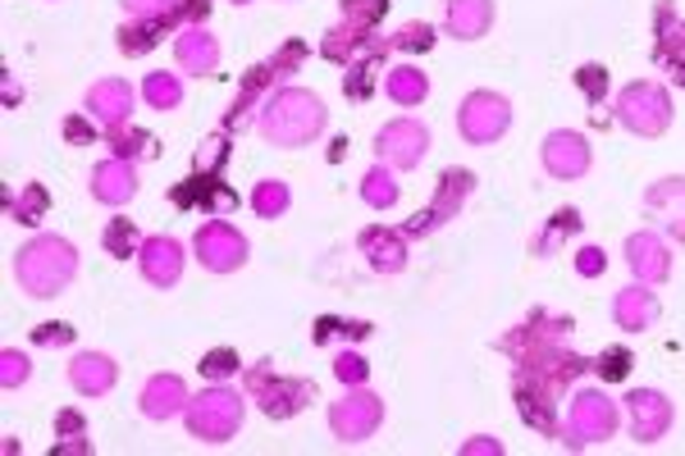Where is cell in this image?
<instances>
[{
    "label": "cell",
    "instance_id": "6da1fadb",
    "mask_svg": "<svg viewBox=\"0 0 685 456\" xmlns=\"http://www.w3.org/2000/svg\"><path fill=\"white\" fill-rule=\"evenodd\" d=\"M325 124H329L325 100L306 87L270 92V100L261 105V119H256V128L270 147H312L325 132Z\"/></svg>",
    "mask_w": 685,
    "mask_h": 456
},
{
    "label": "cell",
    "instance_id": "7a4b0ae2",
    "mask_svg": "<svg viewBox=\"0 0 685 456\" xmlns=\"http://www.w3.org/2000/svg\"><path fill=\"white\" fill-rule=\"evenodd\" d=\"M78 274V247L68 237H55V233H42L32 237L28 247L14 256V278L23 284L28 297H60Z\"/></svg>",
    "mask_w": 685,
    "mask_h": 456
},
{
    "label": "cell",
    "instance_id": "3957f363",
    "mask_svg": "<svg viewBox=\"0 0 685 456\" xmlns=\"http://www.w3.org/2000/svg\"><path fill=\"white\" fill-rule=\"evenodd\" d=\"M183 415H188L192 438H201V443H229L238 434V425H243V397L220 383V389L197 393Z\"/></svg>",
    "mask_w": 685,
    "mask_h": 456
},
{
    "label": "cell",
    "instance_id": "277c9868",
    "mask_svg": "<svg viewBox=\"0 0 685 456\" xmlns=\"http://www.w3.org/2000/svg\"><path fill=\"white\" fill-rule=\"evenodd\" d=\"M512 128V100L498 92H471L457 105V132L471 147H489Z\"/></svg>",
    "mask_w": 685,
    "mask_h": 456
},
{
    "label": "cell",
    "instance_id": "5b68a950",
    "mask_svg": "<svg viewBox=\"0 0 685 456\" xmlns=\"http://www.w3.org/2000/svg\"><path fill=\"white\" fill-rule=\"evenodd\" d=\"M616 119L622 128H631L635 137H658L672 124V100L658 83H631L616 96Z\"/></svg>",
    "mask_w": 685,
    "mask_h": 456
},
{
    "label": "cell",
    "instance_id": "8992f818",
    "mask_svg": "<svg viewBox=\"0 0 685 456\" xmlns=\"http://www.w3.org/2000/svg\"><path fill=\"white\" fill-rule=\"evenodd\" d=\"M380 420H384V402L370 389H361V383H352V389L329 406V430L338 443H366L380 430Z\"/></svg>",
    "mask_w": 685,
    "mask_h": 456
},
{
    "label": "cell",
    "instance_id": "52a82bcc",
    "mask_svg": "<svg viewBox=\"0 0 685 456\" xmlns=\"http://www.w3.org/2000/svg\"><path fill=\"white\" fill-rule=\"evenodd\" d=\"M616 430V406L603 393H576L567 406V447H586V443H603Z\"/></svg>",
    "mask_w": 685,
    "mask_h": 456
},
{
    "label": "cell",
    "instance_id": "ba28073f",
    "mask_svg": "<svg viewBox=\"0 0 685 456\" xmlns=\"http://www.w3.org/2000/svg\"><path fill=\"white\" fill-rule=\"evenodd\" d=\"M192 252H197V261L211 269V274H229V269H238L247 256H252V247H247V237L238 233L233 224H220V220H211V224H201L197 229V237H192Z\"/></svg>",
    "mask_w": 685,
    "mask_h": 456
},
{
    "label": "cell",
    "instance_id": "9c48e42d",
    "mask_svg": "<svg viewBox=\"0 0 685 456\" xmlns=\"http://www.w3.org/2000/svg\"><path fill=\"white\" fill-rule=\"evenodd\" d=\"M425 147H430V128L417 119H393L380 128V137H375V156H380V165H389V169H417Z\"/></svg>",
    "mask_w": 685,
    "mask_h": 456
},
{
    "label": "cell",
    "instance_id": "30bf717a",
    "mask_svg": "<svg viewBox=\"0 0 685 456\" xmlns=\"http://www.w3.org/2000/svg\"><path fill=\"white\" fill-rule=\"evenodd\" d=\"M247 389H252V397L265 406V415H274V420L297 415V411L306 406V397H312V389H306V383H297V379H284V383H280L270 365H252Z\"/></svg>",
    "mask_w": 685,
    "mask_h": 456
},
{
    "label": "cell",
    "instance_id": "8fae6325",
    "mask_svg": "<svg viewBox=\"0 0 685 456\" xmlns=\"http://www.w3.org/2000/svg\"><path fill=\"white\" fill-rule=\"evenodd\" d=\"M137 269H143L147 284L156 288H175L179 278H183V247H179V237H147L143 247H137Z\"/></svg>",
    "mask_w": 685,
    "mask_h": 456
},
{
    "label": "cell",
    "instance_id": "7c38bea8",
    "mask_svg": "<svg viewBox=\"0 0 685 456\" xmlns=\"http://www.w3.org/2000/svg\"><path fill=\"white\" fill-rule=\"evenodd\" d=\"M544 169L554 173V179H580V173H590V142L571 128H558L544 137Z\"/></svg>",
    "mask_w": 685,
    "mask_h": 456
},
{
    "label": "cell",
    "instance_id": "4fadbf2b",
    "mask_svg": "<svg viewBox=\"0 0 685 456\" xmlns=\"http://www.w3.org/2000/svg\"><path fill=\"white\" fill-rule=\"evenodd\" d=\"M626 406H631V434H635V443H658L672 430V402L658 389H635L626 397Z\"/></svg>",
    "mask_w": 685,
    "mask_h": 456
},
{
    "label": "cell",
    "instance_id": "5bb4252c",
    "mask_svg": "<svg viewBox=\"0 0 685 456\" xmlns=\"http://www.w3.org/2000/svg\"><path fill=\"white\" fill-rule=\"evenodd\" d=\"M626 265L635 269V278L640 284H663V278L672 274V256H667V242L658 237V233H631L626 237Z\"/></svg>",
    "mask_w": 685,
    "mask_h": 456
},
{
    "label": "cell",
    "instance_id": "9a60e30c",
    "mask_svg": "<svg viewBox=\"0 0 685 456\" xmlns=\"http://www.w3.org/2000/svg\"><path fill=\"white\" fill-rule=\"evenodd\" d=\"M128 110H133V87L119 83V78H106L87 92V119H96L101 128H119L128 124Z\"/></svg>",
    "mask_w": 685,
    "mask_h": 456
},
{
    "label": "cell",
    "instance_id": "2e32d148",
    "mask_svg": "<svg viewBox=\"0 0 685 456\" xmlns=\"http://www.w3.org/2000/svg\"><path fill=\"white\" fill-rule=\"evenodd\" d=\"M119 379V365L106 352H78L74 365H68V383L83 393V397H106Z\"/></svg>",
    "mask_w": 685,
    "mask_h": 456
},
{
    "label": "cell",
    "instance_id": "e0dca14e",
    "mask_svg": "<svg viewBox=\"0 0 685 456\" xmlns=\"http://www.w3.org/2000/svg\"><path fill=\"white\" fill-rule=\"evenodd\" d=\"M143 415L147 420H169V415H179V411H188V383L179 379V374H156V379H147V389H143Z\"/></svg>",
    "mask_w": 685,
    "mask_h": 456
},
{
    "label": "cell",
    "instance_id": "ac0fdd59",
    "mask_svg": "<svg viewBox=\"0 0 685 456\" xmlns=\"http://www.w3.org/2000/svg\"><path fill=\"white\" fill-rule=\"evenodd\" d=\"M175 55H179V68H183V74L205 78V74H215V64H220V42H215L205 28H188L183 38L175 42Z\"/></svg>",
    "mask_w": 685,
    "mask_h": 456
},
{
    "label": "cell",
    "instance_id": "d6986e66",
    "mask_svg": "<svg viewBox=\"0 0 685 456\" xmlns=\"http://www.w3.org/2000/svg\"><path fill=\"white\" fill-rule=\"evenodd\" d=\"M612 320L622 325V329H649L658 320V297L649 293V284H631V288H622L616 293V301H612Z\"/></svg>",
    "mask_w": 685,
    "mask_h": 456
},
{
    "label": "cell",
    "instance_id": "ffe728a7",
    "mask_svg": "<svg viewBox=\"0 0 685 456\" xmlns=\"http://www.w3.org/2000/svg\"><path fill=\"white\" fill-rule=\"evenodd\" d=\"M137 192V173L128 169V160H106V165H96L92 169V197L96 201H106V205H124L128 197Z\"/></svg>",
    "mask_w": 685,
    "mask_h": 456
},
{
    "label": "cell",
    "instance_id": "44dd1931",
    "mask_svg": "<svg viewBox=\"0 0 685 456\" xmlns=\"http://www.w3.org/2000/svg\"><path fill=\"white\" fill-rule=\"evenodd\" d=\"M471 173H462V169H453V173H443V188H439V201L425 210V215H417V224H411V233H425V229H434V224H443L453 215V210L471 197Z\"/></svg>",
    "mask_w": 685,
    "mask_h": 456
},
{
    "label": "cell",
    "instance_id": "7402d4cb",
    "mask_svg": "<svg viewBox=\"0 0 685 456\" xmlns=\"http://www.w3.org/2000/svg\"><path fill=\"white\" fill-rule=\"evenodd\" d=\"M361 252L370 256V265L380 269V274H398V269L407 265V242H402V233H393V229H384V224H375V229L361 233Z\"/></svg>",
    "mask_w": 685,
    "mask_h": 456
},
{
    "label": "cell",
    "instance_id": "603a6c76",
    "mask_svg": "<svg viewBox=\"0 0 685 456\" xmlns=\"http://www.w3.org/2000/svg\"><path fill=\"white\" fill-rule=\"evenodd\" d=\"M494 23V0H449V32L462 42L485 38Z\"/></svg>",
    "mask_w": 685,
    "mask_h": 456
},
{
    "label": "cell",
    "instance_id": "cb8c5ba5",
    "mask_svg": "<svg viewBox=\"0 0 685 456\" xmlns=\"http://www.w3.org/2000/svg\"><path fill=\"white\" fill-rule=\"evenodd\" d=\"M644 205L654 210V215H663V224L676 237H685V179H663L658 188H649Z\"/></svg>",
    "mask_w": 685,
    "mask_h": 456
},
{
    "label": "cell",
    "instance_id": "d4e9b609",
    "mask_svg": "<svg viewBox=\"0 0 685 456\" xmlns=\"http://www.w3.org/2000/svg\"><path fill=\"white\" fill-rule=\"evenodd\" d=\"M384 92H389L398 105H421V100L430 96V78L421 74L417 64H398L393 74L384 78Z\"/></svg>",
    "mask_w": 685,
    "mask_h": 456
},
{
    "label": "cell",
    "instance_id": "484cf974",
    "mask_svg": "<svg viewBox=\"0 0 685 456\" xmlns=\"http://www.w3.org/2000/svg\"><path fill=\"white\" fill-rule=\"evenodd\" d=\"M361 197H366V205H375V210H389V205L398 201L393 169H389V165H375V169H366V179H361Z\"/></svg>",
    "mask_w": 685,
    "mask_h": 456
},
{
    "label": "cell",
    "instance_id": "4316f807",
    "mask_svg": "<svg viewBox=\"0 0 685 456\" xmlns=\"http://www.w3.org/2000/svg\"><path fill=\"white\" fill-rule=\"evenodd\" d=\"M288 183H280V179H265V183H256L252 188V210L261 220H280L284 210H288Z\"/></svg>",
    "mask_w": 685,
    "mask_h": 456
},
{
    "label": "cell",
    "instance_id": "83f0119b",
    "mask_svg": "<svg viewBox=\"0 0 685 456\" xmlns=\"http://www.w3.org/2000/svg\"><path fill=\"white\" fill-rule=\"evenodd\" d=\"M143 96H147L151 110H179V100H183V83H179L175 74H147Z\"/></svg>",
    "mask_w": 685,
    "mask_h": 456
},
{
    "label": "cell",
    "instance_id": "f1b7e54d",
    "mask_svg": "<svg viewBox=\"0 0 685 456\" xmlns=\"http://www.w3.org/2000/svg\"><path fill=\"white\" fill-rule=\"evenodd\" d=\"M101 247L110 256H137V224L133 220H110V229L101 233Z\"/></svg>",
    "mask_w": 685,
    "mask_h": 456
},
{
    "label": "cell",
    "instance_id": "f546056e",
    "mask_svg": "<svg viewBox=\"0 0 685 456\" xmlns=\"http://www.w3.org/2000/svg\"><path fill=\"white\" fill-rule=\"evenodd\" d=\"M124 10L143 23H175L179 19V0H124Z\"/></svg>",
    "mask_w": 685,
    "mask_h": 456
},
{
    "label": "cell",
    "instance_id": "4dcf8cb0",
    "mask_svg": "<svg viewBox=\"0 0 685 456\" xmlns=\"http://www.w3.org/2000/svg\"><path fill=\"white\" fill-rule=\"evenodd\" d=\"M238 365H243V361H238L233 347H215V352L201 357V374H205V379H229Z\"/></svg>",
    "mask_w": 685,
    "mask_h": 456
},
{
    "label": "cell",
    "instance_id": "1f68e13d",
    "mask_svg": "<svg viewBox=\"0 0 685 456\" xmlns=\"http://www.w3.org/2000/svg\"><path fill=\"white\" fill-rule=\"evenodd\" d=\"M23 379H28V357L19 347H6V352H0V383H6V389H19Z\"/></svg>",
    "mask_w": 685,
    "mask_h": 456
},
{
    "label": "cell",
    "instance_id": "d6a6232c",
    "mask_svg": "<svg viewBox=\"0 0 685 456\" xmlns=\"http://www.w3.org/2000/svg\"><path fill=\"white\" fill-rule=\"evenodd\" d=\"M393 46H402V51H425V46H434V28H430V23H407V28L393 32Z\"/></svg>",
    "mask_w": 685,
    "mask_h": 456
},
{
    "label": "cell",
    "instance_id": "836d02e7",
    "mask_svg": "<svg viewBox=\"0 0 685 456\" xmlns=\"http://www.w3.org/2000/svg\"><path fill=\"white\" fill-rule=\"evenodd\" d=\"M42 210H46V192H42L38 183H28V192L19 197V210H14V215H19L23 224H38V220H42Z\"/></svg>",
    "mask_w": 685,
    "mask_h": 456
},
{
    "label": "cell",
    "instance_id": "e575fe53",
    "mask_svg": "<svg viewBox=\"0 0 685 456\" xmlns=\"http://www.w3.org/2000/svg\"><path fill=\"white\" fill-rule=\"evenodd\" d=\"M334 374H338V379L352 389V383H366V361H361L357 352H342V357L334 361Z\"/></svg>",
    "mask_w": 685,
    "mask_h": 456
},
{
    "label": "cell",
    "instance_id": "d590c367",
    "mask_svg": "<svg viewBox=\"0 0 685 456\" xmlns=\"http://www.w3.org/2000/svg\"><path fill=\"white\" fill-rule=\"evenodd\" d=\"M567 229H580V215H576V210H562V215H558V224L548 229V233H544V237L535 242V247H539V252H548V247H554V242H558V237H562Z\"/></svg>",
    "mask_w": 685,
    "mask_h": 456
},
{
    "label": "cell",
    "instance_id": "8d00e7d4",
    "mask_svg": "<svg viewBox=\"0 0 685 456\" xmlns=\"http://www.w3.org/2000/svg\"><path fill=\"white\" fill-rule=\"evenodd\" d=\"M576 83H580V87H586V96H594V100H599V96L608 92V78H603V68H599V64H590V68H580V74H576Z\"/></svg>",
    "mask_w": 685,
    "mask_h": 456
},
{
    "label": "cell",
    "instance_id": "74e56055",
    "mask_svg": "<svg viewBox=\"0 0 685 456\" xmlns=\"http://www.w3.org/2000/svg\"><path fill=\"white\" fill-rule=\"evenodd\" d=\"M576 269L586 274V278H599V274H603V252H599V247H580V252H576Z\"/></svg>",
    "mask_w": 685,
    "mask_h": 456
},
{
    "label": "cell",
    "instance_id": "f35d334b",
    "mask_svg": "<svg viewBox=\"0 0 685 456\" xmlns=\"http://www.w3.org/2000/svg\"><path fill=\"white\" fill-rule=\"evenodd\" d=\"M626 370H631V357L626 352H603V361H599V374L603 379H626Z\"/></svg>",
    "mask_w": 685,
    "mask_h": 456
},
{
    "label": "cell",
    "instance_id": "ab89813d",
    "mask_svg": "<svg viewBox=\"0 0 685 456\" xmlns=\"http://www.w3.org/2000/svg\"><path fill=\"white\" fill-rule=\"evenodd\" d=\"M342 92H348V96H366L370 92V74H366L361 64H352V74L342 78Z\"/></svg>",
    "mask_w": 685,
    "mask_h": 456
},
{
    "label": "cell",
    "instance_id": "60d3db41",
    "mask_svg": "<svg viewBox=\"0 0 685 456\" xmlns=\"http://www.w3.org/2000/svg\"><path fill=\"white\" fill-rule=\"evenodd\" d=\"M224 160V142L220 137H211V142H201V151H197V169H205V165H220Z\"/></svg>",
    "mask_w": 685,
    "mask_h": 456
},
{
    "label": "cell",
    "instance_id": "b9f144b4",
    "mask_svg": "<svg viewBox=\"0 0 685 456\" xmlns=\"http://www.w3.org/2000/svg\"><path fill=\"white\" fill-rule=\"evenodd\" d=\"M68 338H74V329H68V325H46V333H42V342H46V347L68 342Z\"/></svg>",
    "mask_w": 685,
    "mask_h": 456
},
{
    "label": "cell",
    "instance_id": "7bdbcfd3",
    "mask_svg": "<svg viewBox=\"0 0 685 456\" xmlns=\"http://www.w3.org/2000/svg\"><path fill=\"white\" fill-rule=\"evenodd\" d=\"M137 147H143V132H128V137H119V147H115V151H119V160H128Z\"/></svg>",
    "mask_w": 685,
    "mask_h": 456
},
{
    "label": "cell",
    "instance_id": "ee69618b",
    "mask_svg": "<svg viewBox=\"0 0 685 456\" xmlns=\"http://www.w3.org/2000/svg\"><path fill=\"white\" fill-rule=\"evenodd\" d=\"M55 425H60V434H78V430H83V420H78L74 411H60Z\"/></svg>",
    "mask_w": 685,
    "mask_h": 456
},
{
    "label": "cell",
    "instance_id": "f6af8a7d",
    "mask_svg": "<svg viewBox=\"0 0 685 456\" xmlns=\"http://www.w3.org/2000/svg\"><path fill=\"white\" fill-rule=\"evenodd\" d=\"M64 132L74 137V142H87V137H92V128H87L83 119H68V124H64Z\"/></svg>",
    "mask_w": 685,
    "mask_h": 456
},
{
    "label": "cell",
    "instance_id": "bcb514c9",
    "mask_svg": "<svg viewBox=\"0 0 685 456\" xmlns=\"http://www.w3.org/2000/svg\"><path fill=\"white\" fill-rule=\"evenodd\" d=\"M179 14H188V19H201V14H205V0H183V6H179Z\"/></svg>",
    "mask_w": 685,
    "mask_h": 456
},
{
    "label": "cell",
    "instance_id": "7dc6e473",
    "mask_svg": "<svg viewBox=\"0 0 685 456\" xmlns=\"http://www.w3.org/2000/svg\"><path fill=\"white\" fill-rule=\"evenodd\" d=\"M462 452H498V443H489V438H475V443H466Z\"/></svg>",
    "mask_w": 685,
    "mask_h": 456
},
{
    "label": "cell",
    "instance_id": "c3c4849f",
    "mask_svg": "<svg viewBox=\"0 0 685 456\" xmlns=\"http://www.w3.org/2000/svg\"><path fill=\"white\" fill-rule=\"evenodd\" d=\"M238 6H247V0H238Z\"/></svg>",
    "mask_w": 685,
    "mask_h": 456
}]
</instances>
